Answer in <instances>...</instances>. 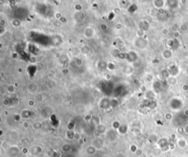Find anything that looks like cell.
<instances>
[{
	"instance_id": "cell-1",
	"label": "cell",
	"mask_w": 188,
	"mask_h": 157,
	"mask_svg": "<svg viewBox=\"0 0 188 157\" xmlns=\"http://www.w3.org/2000/svg\"><path fill=\"white\" fill-rule=\"evenodd\" d=\"M171 107L174 110H180L181 108L183 106V102L181 99H177V98H174L171 100Z\"/></svg>"
},
{
	"instance_id": "cell-2",
	"label": "cell",
	"mask_w": 188,
	"mask_h": 157,
	"mask_svg": "<svg viewBox=\"0 0 188 157\" xmlns=\"http://www.w3.org/2000/svg\"><path fill=\"white\" fill-rule=\"evenodd\" d=\"M177 144H178V147L181 148H185L187 146V141L184 139H179L177 142Z\"/></svg>"
},
{
	"instance_id": "cell-3",
	"label": "cell",
	"mask_w": 188,
	"mask_h": 157,
	"mask_svg": "<svg viewBox=\"0 0 188 157\" xmlns=\"http://www.w3.org/2000/svg\"><path fill=\"white\" fill-rule=\"evenodd\" d=\"M178 72H179V70H178V68H177L176 65H173V66H171V71H170V73H171V75H173V76H176V75L178 73Z\"/></svg>"
},
{
	"instance_id": "cell-4",
	"label": "cell",
	"mask_w": 188,
	"mask_h": 157,
	"mask_svg": "<svg viewBox=\"0 0 188 157\" xmlns=\"http://www.w3.org/2000/svg\"><path fill=\"white\" fill-rule=\"evenodd\" d=\"M172 57V52L171 50H165L163 52V57L165 59H170Z\"/></svg>"
},
{
	"instance_id": "cell-5",
	"label": "cell",
	"mask_w": 188,
	"mask_h": 157,
	"mask_svg": "<svg viewBox=\"0 0 188 157\" xmlns=\"http://www.w3.org/2000/svg\"><path fill=\"white\" fill-rule=\"evenodd\" d=\"M184 131H185V132L187 134H188V125H186L184 127Z\"/></svg>"
},
{
	"instance_id": "cell-6",
	"label": "cell",
	"mask_w": 188,
	"mask_h": 157,
	"mask_svg": "<svg viewBox=\"0 0 188 157\" xmlns=\"http://www.w3.org/2000/svg\"><path fill=\"white\" fill-rule=\"evenodd\" d=\"M187 73H188V68H187Z\"/></svg>"
}]
</instances>
